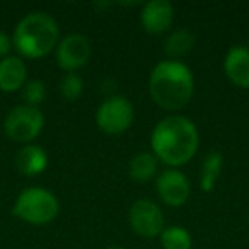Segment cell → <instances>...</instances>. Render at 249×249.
I'll return each instance as SVG.
<instances>
[{"instance_id": "1", "label": "cell", "mask_w": 249, "mask_h": 249, "mask_svg": "<svg viewBox=\"0 0 249 249\" xmlns=\"http://www.w3.org/2000/svg\"><path fill=\"white\" fill-rule=\"evenodd\" d=\"M200 145L196 124L183 114H171L154 126L150 147L157 160L174 169L188 164Z\"/></svg>"}, {"instance_id": "2", "label": "cell", "mask_w": 249, "mask_h": 249, "mask_svg": "<svg viewBox=\"0 0 249 249\" xmlns=\"http://www.w3.org/2000/svg\"><path fill=\"white\" fill-rule=\"evenodd\" d=\"M195 92V75L181 60H162L149 77V94L159 107L178 111L184 107Z\"/></svg>"}, {"instance_id": "3", "label": "cell", "mask_w": 249, "mask_h": 249, "mask_svg": "<svg viewBox=\"0 0 249 249\" xmlns=\"http://www.w3.org/2000/svg\"><path fill=\"white\" fill-rule=\"evenodd\" d=\"M60 43V28L53 16L43 11L26 14L18 22L12 35V45L21 56L38 60L50 55Z\"/></svg>"}, {"instance_id": "4", "label": "cell", "mask_w": 249, "mask_h": 249, "mask_svg": "<svg viewBox=\"0 0 249 249\" xmlns=\"http://www.w3.org/2000/svg\"><path fill=\"white\" fill-rule=\"evenodd\" d=\"M60 201L50 190L41 186H29L19 193L12 207V215L31 225H46L56 218Z\"/></svg>"}, {"instance_id": "5", "label": "cell", "mask_w": 249, "mask_h": 249, "mask_svg": "<svg viewBox=\"0 0 249 249\" xmlns=\"http://www.w3.org/2000/svg\"><path fill=\"white\" fill-rule=\"evenodd\" d=\"M45 126V116L41 109L28 104H19L7 113L4 121V132L9 140L19 143H31L38 139Z\"/></svg>"}, {"instance_id": "6", "label": "cell", "mask_w": 249, "mask_h": 249, "mask_svg": "<svg viewBox=\"0 0 249 249\" xmlns=\"http://www.w3.org/2000/svg\"><path fill=\"white\" fill-rule=\"evenodd\" d=\"M135 109L123 96H111L101 103L96 111L97 128L106 135H121L133 124Z\"/></svg>"}, {"instance_id": "7", "label": "cell", "mask_w": 249, "mask_h": 249, "mask_svg": "<svg viewBox=\"0 0 249 249\" xmlns=\"http://www.w3.org/2000/svg\"><path fill=\"white\" fill-rule=\"evenodd\" d=\"M130 225H132L133 232L139 234L140 237L154 239L159 237L162 234L164 227V213L149 198H140V200L133 201L130 207Z\"/></svg>"}, {"instance_id": "8", "label": "cell", "mask_w": 249, "mask_h": 249, "mask_svg": "<svg viewBox=\"0 0 249 249\" xmlns=\"http://www.w3.org/2000/svg\"><path fill=\"white\" fill-rule=\"evenodd\" d=\"M90 55H92V46L89 39L79 33L62 38L55 50L56 63L65 73H73L82 69L90 60Z\"/></svg>"}, {"instance_id": "9", "label": "cell", "mask_w": 249, "mask_h": 249, "mask_svg": "<svg viewBox=\"0 0 249 249\" xmlns=\"http://www.w3.org/2000/svg\"><path fill=\"white\" fill-rule=\"evenodd\" d=\"M156 190L167 207H183L191 195L190 179L178 169H166L156 181Z\"/></svg>"}, {"instance_id": "10", "label": "cell", "mask_w": 249, "mask_h": 249, "mask_svg": "<svg viewBox=\"0 0 249 249\" xmlns=\"http://www.w3.org/2000/svg\"><path fill=\"white\" fill-rule=\"evenodd\" d=\"M174 21V9L169 0H150L142 5L140 22L149 35L159 36L171 29Z\"/></svg>"}, {"instance_id": "11", "label": "cell", "mask_w": 249, "mask_h": 249, "mask_svg": "<svg viewBox=\"0 0 249 249\" xmlns=\"http://www.w3.org/2000/svg\"><path fill=\"white\" fill-rule=\"evenodd\" d=\"M224 72L235 87L249 89V48L232 46L225 55Z\"/></svg>"}, {"instance_id": "12", "label": "cell", "mask_w": 249, "mask_h": 249, "mask_svg": "<svg viewBox=\"0 0 249 249\" xmlns=\"http://www.w3.org/2000/svg\"><path fill=\"white\" fill-rule=\"evenodd\" d=\"M28 82V67L18 55H9L0 60V90L16 92Z\"/></svg>"}, {"instance_id": "13", "label": "cell", "mask_w": 249, "mask_h": 249, "mask_svg": "<svg viewBox=\"0 0 249 249\" xmlns=\"http://www.w3.org/2000/svg\"><path fill=\"white\" fill-rule=\"evenodd\" d=\"M14 167L22 176H38L48 167V154L43 147L28 143L18 150L14 157Z\"/></svg>"}, {"instance_id": "14", "label": "cell", "mask_w": 249, "mask_h": 249, "mask_svg": "<svg viewBox=\"0 0 249 249\" xmlns=\"http://www.w3.org/2000/svg\"><path fill=\"white\" fill-rule=\"evenodd\" d=\"M222 166H224V157L218 150H210L205 156L203 162L200 167V188L205 193L213 191L217 186L218 176L222 173Z\"/></svg>"}, {"instance_id": "15", "label": "cell", "mask_w": 249, "mask_h": 249, "mask_svg": "<svg viewBox=\"0 0 249 249\" xmlns=\"http://www.w3.org/2000/svg\"><path fill=\"white\" fill-rule=\"evenodd\" d=\"M157 157L152 152H139L130 159L128 174L135 183H147L157 173Z\"/></svg>"}, {"instance_id": "16", "label": "cell", "mask_w": 249, "mask_h": 249, "mask_svg": "<svg viewBox=\"0 0 249 249\" xmlns=\"http://www.w3.org/2000/svg\"><path fill=\"white\" fill-rule=\"evenodd\" d=\"M195 46V36L190 29L181 28L173 31L164 41V52L169 56V60H179L181 56H186Z\"/></svg>"}, {"instance_id": "17", "label": "cell", "mask_w": 249, "mask_h": 249, "mask_svg": "<svg viewBox=\"0 0 249 249\" xmlns=\"http://www.w3.org/2000/svg\"><path fill=\"white\" fill-rule=\"evenodd\" d=\"M160 244L164 249H191L193 248V237L188 232V229L179 225H171L162 231Z\"/></svg>"}, {"instance_id": "18", "label": "cell", "mask_w": 249, "mask_h": 249, "mask_svg": "<svg viewBox=\"0 0 249 249\" xmlns=\"http://www.w3.org/2000/svg\"><path fill=\"white\" fill-rule=\"evenodd\" d=\"M21 97L24 104L38 107L46 99V86L39 79H31L21 89Z\"/></svg>"}, {"instance_id": "19", "label": "cell", "mask_w": 249, "mask_h": 249, "mask_svg": "<svg viewBox=\"0 0 249 249\" xmlns=\"http://www.w3.org/2000/svg\"><path fill=\"white\" fill-rule=\"evenodd\" d=\"M84 90V80L77 72L65 73L60 82V94L65 101H77Z\"/></svg>"}, {"instance_id": "20", "label": "cell", "mask_w": 249, "mask_h": 249, "mask_svg": "<svg viewBox=\"0 0 249 249\" xmlns=\"http://www.w3.org/2000/svg\"><path fill=\"white\" fill-rule=\"evenodd\" d=\"M12 38L7 35V33L0 31V60L5 58V56L11 55V50H12Z\"/></svg>"}, {"instance_id": "21", "label": "cell", "mask_w": 249, "mask_h": 249, "mask_svg": "<svg viewBox=\"0 0 249 249\" xmlns=\"http://www.w3.org/2000/svg\"><path fill=\"white\" fill-rule=\"evenodd\" d=\"M106 249H124V248H120V246H109V248H106Z\"/></svg>"}]
</instances>
